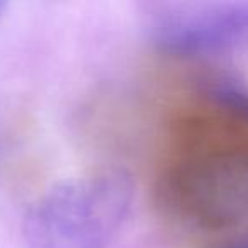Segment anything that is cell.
<instances>
[{
    "label": "cell",
    "instance_id": "obj_1",
    "mask_svg": "<svg viewBox=\"0 0 248 248\" xmlns=\"http://www.w3.org/2000/svg\"><path fill=\"white\" fill-rule=\"evenodd\" d=\"M135 184L107 169L55 184L24 219L28 248H107L128 217Z\"/></svg>",
    "mask_w": 248,
    "mask_h": 248
},
{
    "label": "cell",
    "instance_id": "obj_2",
    "mask_svg": "<svg viewBox=\"0 0 248 248\" xmlns=\"http://www.w3.org/2000/svg\"><path fill=\"white\" fill-rule=\"evenodd\" d=\"M145 29L153 43L173 53H201L231 43L248 28V14L221 5L148 2Z\"/></svg>",
    "mask_w": 248,
    "mask_h": 248
},
{
    "label": "cell",
    "instance_id": "obj_3",
    "mask_svg": "<svg viewBox=\"0 0 248 248\" xmlns=\"http://www.w3.org/2000/svg\"><path fill=\"white\" fill-rule=\"evenodd\" d=\"M4 9H5V4H4V2H0V16H2V12H4Z\"/></svg>",
    "mask_w": 248,
    "mask_h": 248
},
{
    "label": "cell",
    "instance_id": "obj_4",
    "mask_svg": "<svg viewBox=\"0 0 248 248\" xmlns=\"http://www.w3.org/2000/svg\"><path fill=\"white\" fill-rule=\"evenodd\" d=\"M238 248H248V245H241V247H238Z\"/></svg>",
    "mask_w": 248,
    "mask_h": 248
}]
</instances>
